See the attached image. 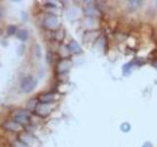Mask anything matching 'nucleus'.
Instances as JSON below:
<instances>
[{
    "instance_id": "nucleus-4",
    "label": "nucleus",
    "mask_w": 157,
    "mask_h": 147,
    "mask_svg": "<svg viewBox=\"0 0 157 147\" xmlns=\"http://www.w3.org/2000/svg\"><path fill=\"white\" fill-rule=\"evenodd\" d=\"M51 103H39L37 104L36 108L35 109V114H37L38 116H41V117H46L47 115H49L53 108L50 105Z\"/></svg>"
},
{
    "instance_id": "nucleus-13",
    "label": "nucleus",
    "mask_w": 157,
    "mask_h": 147,
    "mask_svg": "<svg viewBox=\"0 0 157 147\" xmlns=\"http://www.w3.org/2000/svg\"><path fill=\"white\" fill-rule=\"evenodd\" d=\"M121 129H122V131L128 132V131L131 129L130 124H129V123H124V124H122V125H121Z\"/></svg>"
},
{
    "instance_id": "nucleus-11",
    "label": "nucleus",
    "mask_w": 157,
    "mask_h": 147,
    "mask_svg": "<svg viewBox=\"0 0 157 147\" xmlns=\"http://www.w3.org/2000/svg\"><path fill=\"white\" fill-rule=\"evenodd\" d=\"M17 33V27L16 26H9L7 29V35H13Z\"/></svg>"
},
{
    "instance_id": "nucleus-6",
    "label": "nucleus",
    "mask_w": 157,
    "mask_h": 147,
    "mask_svg": "<svg viewBox=\"0 0 157 147\" xmlns=\"http://www.w3.org/2000/svg\"><path fill=\"white\" fill-rule=\"evenodd\" d=\"M2 127H3L5 129H7V131H16V132L21 131V129H22V126L19 125V124L17 123V122H15V121H6V122H4V124L2 125Z\"/></svg>"
},
{
    "instance_id": "nucleus-8",
    "label": "nucleus",
    "mask_w": 157,
    "mask_h": 147,
    "mask_svg": "<svg viewBox=\"0 0 157 147\" xmlns=\"http://www.w3.org/2000/svg\"><path fill=\"white\" fill-rule=\"evenodd\" d=\"M68 48L69 50L73 53H81L82 52V48H81L80 44L78 43L77 41H71L70 43L68 44Z\"/></svg>"
},
{
    "instance_id": "nucleus-14",
    "label": "nucleus",
    "mask_w": 157,
    "mask_h": 147,
    "mask_svg": "<svg viewBox=\"0 0 157 147\" xmlns=\"http://www.w3.org/2000/svg\"><path fill=\"white\" fill-rule=\"evenodd\" d=\"M131 67H132V64L131 63H129V64H126L124 67H123V72H124V74H127L129 71H130L131 69Z\"/></svg>"
},
{
    "instance_id": "nucleus-17",
    "label": "nucleus",
    "mask_w": 157,
    "mask_h": 147,
    "mask_svg": "<svg viewBox=\"0 0 157 147\" xmlns=\"http://www.w3.org/2000/svg\"><path fill=\"white\" fill-rule=\"evenodd\" d=\"M142 147H152V145H151L150 142H146V143H144V145Z\"/></svg>"
},
{
    "instance_id": "nucleus-20",
    "label": "nucleus",
    "mask_w": 157,
    "mask_h": 147,
    "mask_svg": "<svg viewBox=\"0 0 157 147\" xmlns=\"http://www.w3.org/2000/svg\"><path fill=\"white\" fill-rule=\"evenodd\" d=\"M156 3H157V2H156Z\"/></svg>"
},
{
    "instance_id": "nucleus-18",
    "label": "nucleus",
    "mask_w": 157,
    "mask_h": 147,
    "mask_svg": "<svg viewBox=\"0 0 157 147\" xmlns=\"http://www.w3.org/2000/svg\"><path fill=\"white\" fill-rule=\"evenodd\" d=\"M2 15H3V12H2V9H0V18L2 17Z\"/></svg>"
},
{
    "instance_id": "nucleus-5",
    "label": "nucleus",
    "mask_w": 157,
    "mask_h": 147,
    "mask_svg": "<svg viewBox=\"0 0 157 147\" xmlns=\"http://www.w3.org/2000/svg\"><path fill=\"white\" fill-rule=\"evenodd\" d=\"M59 25V21H58V18L54 15H48L44 19V22H43V26L48 30H55L57 29Z\"/></svg>"
},
{
    "instance_id": "nucleus-16",
    "label": "nucleus",
    "mask_w": 157,
    "mask_h": 147,
    "mask_svg": "<svg viewBox=\"0 0 157 147\" xmlns=\"http://www.w3.org/2000/svg\"><path fill=\"white\" fill-rule=\"evenodd\" d=\"M35 49H36V51H35V53H36V56H37V58H40V48H39V46L38 45H35Z\"/></svg>"
},
{
    "instance_id": "nucleus-9",
    "label": "nucleus",
    "mask_w": 157,
    "mask_h": 147,
    "mask_svg": "<svg viewBox=\"0 0 157 147\" xmlns=\"http://www.w3.org/2000/svg\"><path fill=\"white\" fill-rule=\"evenodd\" d=\"M17 38L20 39L21 41H26L29 38V33L26 30H19L16 33Z\"/></svg>"
},
{
    "instance_id": "nucleus-7",
    "label": "nucleus",
    "mask_w": 157,
    "mask_h": 147,
    "mask_svg": "<svg viewBox=\"0 0 157 147\" xmlns=\"http://www.w3.org/2000/svg\"><path fill=\"white\" fill-rule=\"evenodd\" d=\"M71 65H72L71 61H69V60H62V61H60V62H59V64H58V67H57L58 72L59 73H65V72H67V71L70 69Z\"/></svg>"
},
{
    "instance_id": "nucleus-12",
    "label": "nucleus",
    "mask_w": 157,
    "mask_h": 147,
    "mask_svg": "<svg viewBox=\"0 0 157 147\" xmlns=\"http://www.w3.org/2000/svg\"><path fill=\"white\" fill-rule=\"evenodd\" d=\"M139 5V1H129V8L131 10H136Z\"/></svg>"
},
{
    "instance_id": "nucleus-3",
    "label": "nucleus",
    "mask_w": 157,
    "mask_h": 147,
    "mask_svg": "<svg viewBox=\"0 0 157 147\" xmlns=\"http://www.w3.org/2000/svg\"><path fill=\"white\" fill-rule=\"evenodd\" d=\"M30 114L28 111H25V110H21V111L17 112V114L14 117V121L17 122L19 125H21L22 127L26 126L30 123Z\"/></svg>"
},
{
    "instance_id": "nucleus-2",
    "label": "nucleus",
    "mask_w": 157,
    "mask_h": 147,
    "mask_svg": "<svg viewBox=\"0 0 157 147\" xmlns=\"http://www.w3.org/2000/svg\"><path fill=\"white\" fill-rule=\"evenodd\" d=\"M36 86V81L30 76H28V77H25L22 81L21 84V88L24 92L30 93L32 92L33 89L35 88Z\"/></svg>"
},
{
    "instance_id": "nucleus-15",
    "label": "nucleus",
    "mask_w": 157,
    "mask_h": 147,
    "mask_svg": "<svg viewBox=\"0 0 157 147\" xmlns=\"http://www.w3.org/2000/svg\"><path fill=\"white\" fill-rule=\"evenodd\" d=\"M13 147H26V145H24L23 143L21 142V141H17V142H15L13 144Z\"/></svg>"
},
{
    "instance_id": "nucleus-19",
    "label": "nucleus",
    "mask_w": 157,
    "mask_h": 147,
    "mask_svg": "<svg viewBox=\"0 0 157 147\" xmlns=\"http://www.w3.org/2000/svg\"><path fill=\"white\" fill-rule=\"evenodd\" d=\"M0 35H1V30H0Z\"/></svg>"
},
{
    "instance_id": "nucleus-10",
    "label": "nucleus",
    "mask_w": 157,
    "mask_h": 147,
    "mask_svg": "<svg viewBox=\"0 0 157 147\" xmlns=\"http://www.w3.org/2000/svg\"><path fill=\"white\" fill-rule=\"evenodd\" d=\"M40 100L42 103H51L54 100V95L52 93H46V94L40 96Z\"/></svg>"
},
{
    "instance_id": "nucleus-1",
    "label": "nucleus",
    "mask_w": 157,
    "mask_h": 147,
    "mask_svg": "<svg viewBox=\"0 0 157 147\" xmlns=\"http://www.w3.org/2000/svg\"><path fill=\"white\" fill-rule=\"evenodd\" d=\"M20 141L27 147H40V141L26 131L20 134Z\"/></svg>"
}]
</instances>
